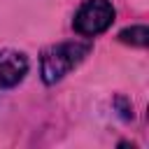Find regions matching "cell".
<instances>
[{
    "mask_svg": "<svg viewBox=\"0 0 149 149\" xmlns=\"http://www.w3.org/2000/svg\"><path fill=\"white\" fill-rule=\"evenodd\" d=\"M28 72V58L23 51L16 49H0V86L12 88L23 81Z\"/></svg>",
    "mask_w": 149,
    "mask_h": 149,
    "instance_id": "3957f363",
    "label": "cell"
},
{
    "mask_svg": "<svg viewBox=\"0 0 149 149\" xmlns=\"http://www.w3.org/2000/svg\"><path fill=\"white\" fill-rule=\"evenodd\" d=\"M91 54V44L88 42H61V44H54L49 47L44 54H42V61H40V72H42V79L44 84H56L61 81L70 70H74L86 56Z\"/></svg>",
    "mask_w": 149,
    "mask_h": 149,
    "instance_id": "6da1fadb",
    "label": "cell"
},
{
    "mask_svg": "<svg viewBox=\"0 0 149 149\" xmlns=\"http://www.w3.org/2000/svg\"><path fill=\"white\" fill-rule=\"evenodd\" d=\"M147 37H149L147 26H130V28H126V30L119 33V40L126 42V44H133V47H144Z\"/></svg>",
    "mask_w": 149,
    "mask_h": 149,
    "instance_id": "277c9868",
    "label": "cell"
},
{
    "mask_svg": "<svg viewBox=\"0 0 149 149\" xmlns=\"http://www.w3.org/2000/svg\"><path fill=\"white\" fill-rule=\"evenodd\" d=\"M112 21H114V7L109 0H86L77 9L72 28L81 37H95L102 30H107Z\"/></svg>",
    "mask_w": 149,
    "mask_h": 149,
    "instance_id": "7a4b0ae2",
    "label": "cell"
}]
</instances>
